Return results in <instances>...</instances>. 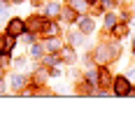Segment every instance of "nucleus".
Instances as JSON below:
<instances>
[{
  "label": "nucleus",
  "mask_w": 135,
  "mask_h": 135,
  "mask_svg": "<svg viewBox=\"0 0 135 135\" xmlns=\"http://www.w3.org/2000/svg\"><path fill=\"white\" fill-rule=\"evenodd\" d=\"M119 54V47L117 44H100L98 49H95V58H98V63H109V61H114Z\"/></svg>",
  "instance_id": "1"
},
{
  "label": "nucleus",
  "mask_w": 135,
  "mask_h": 135,
  "mask_svg": "<svg viewBox=\"0 0 135 135\" xmlns=\"http://www.w3.org/2000/svg\"><path fill=\"white\" fill-rule=\"evenodd\" d=\"M131 91V79L128 77H117L114 79V93L117 95H128Z\"/></svg>",
  "instance_id": "2"
},
{
  "label": "nucleus",
  "mask_w": 135,
  "mask_h": 135,
  "mask_svg": "<svg viewBox=\"0 0 135 135\" xmlns=\"http://www.w3.org/2000/svg\"><path fill=\"white\" fill-rule=\"evenodd\" d=\"M23 30H26V21H21V19H12V21H7V33L9 35H23Z\"/></svg>",
  "instance_id": "3"
},
{
  "label": "nucleus",
  "mask_w": 135,
  "mask_h": 135,
  "mask_svg": "<svg viewBox=\"0 0 135 135\" xmlns=\"http://www.w3.org/2000/svg\"><path fill=\"white\" fill-rule=\"evenodd\" d=\"M26 28L30 30V33H37V30L44 28V19H42V16H30V19L26 21Z\"/></svg>",
  "instance_id": "4"
},
{
  "label": "nucleus",
  "mask_w": 135,
  "mask_h": 135,
  "mask_svg": "<svg viewBox=\"0 0 135 135\" xmlns=\"http://www.w3.org/2000/svg\"><path fill=\"white\" fill-rule=\"evenodd\" d=\"M26 81H28L26 75H12L9 86H12V91H19V89H23V86H26Z\"/></svg>",
  "instance_id": "5"
},
{
  "label": "nucleus",
  "mask_w": 135,
  "mask_h": 135,
  "mask_svg": "<svg viewBox=\"0 0 135 135\" xmlns=\"http://www.w3.org/2000/svg\"><path fill=\"white\" fill-rule=\"evenodd\" d=\"M93 28H95L93 19H89V16H84V19H79V30L84 33V35H89V33H93Z\"/></svg>",
  "instance_id": "6"
},
{
  "label": "nucleus",
  "mask_w": 135,
  "mask_h": 135,
  "mask_svg": "<svg viewBox=\"0 0 135 135\" xmlns=\"http://www.w3.org/2000/svg\"><path fill=\"white\" fill-rule=\"evenodd\" d=\"M42 33H44L47 37H56V35H58V26H56V23H44Z\"/></svg>",
  "instance_id": "7"
},
{
  "label": "nucleus",
  "mask_w": 135,
  "mask_h": 135,
  "mask_svg": "<svg viewBox=\"0 0 135 135\" xmlns=\"http://www.w3.org/2000/svg\"><path fill=\"white\" fill-rule=\"evenodd\" d=\"M44 49H47V51H58V49H61V42L56 40V37H51V40L44 42Z\"/></svg>",
  "instance_id": "8"
},
{
  "label": "nucleus",
  "mask_w": 135,
  "mask_h": 135,
  "mask_svg": "<svg viewBox=\"0 0 135 135\" xmlns=\"http://www.w3.org/2000/svg\"><path fill=\"white\" fill-rule=\"evenodd\" d=\"M61 58H63V61H68V63H75V58H77V56H75V51H72V49H63V51H61Z\"/></svg>",
  "instance_id": "9"
},
{
  "label": "nucleus",
  "mask_w": 135,
  "mask_h": 135,
  "mask_svg": "<svg viewBox=\"0 0 135 135\" xmlns=\"http://www.w3.org/2000/svg\"><path fill=\"white\" fill-rule=\"evenodd\" d=\"M114 26H117V16H114V14H105V28L112 30Z\"/></svg>",
  "instance_id": "10"
},
{
  "label": "nucleus",
  "mask_w": 135,
  "mask_h": 135,
  "mask_svg": "<svg viewBox=\"0 0 135 135\" xmlns=\"http://www.w3.org/2000/svg\"><path fill=\"white\" fill-rule=\"evenodd\" d=\"M58 12H61V9H58V5H56V2H49V5L44 7V14H49V16H56Z\"/></svg>",
  "instance_id": "11"
},
{
  "label": "nucleus",
  "mask_w": 135,
  "mask_h": 135,
  "mask_svg": "<svg viewBox=\"0 0 135 135\" xmlns=\"http://www.w3.org/2000/svg\"><path fill=\"white\" fill-rule=\"evenodd\" d=\"M75 12H86V0H72Z\"/></svg>",
  "instance_id": "12"
},
{
  "label": "nucleus",
  "mask_w": 135,
  "mask_h": 135,
  "mask_svg": "<svg viewBox=\"0 0 135 135\" xmlns=\"http://www.w3.org/2000/svg\"><path fill=\"white\" fill-rule=\"evenodd\" d=\"M100 84H103V86L112 84V77H109V72H107V70H100Z\"/></svg>",
  "instance_id": "13"
},
{
  "label": "nucleus",
  "mask_w": 135,
  "mask_h": 135,
  "mask_svg": "<svg viewBox=\"0 0 135 135\" xmlns=\"http://www.w3.org/2000/svg\"><path fill=\"white\" fill-rule=\"evenodd\" d=\"M81 35H84V33H72V35H70V42H72L75 47H79L81 42H84V37H81Z\"/></svg>",
  "instance_id": "14"
},
{
  "label": "nucleus",
  "mask_w": 135,
  "mask_h": 135,
  "mask_svg": "<svg viewBox=\"0 0 135 135\" xmlns=\"http://www.w3.org/2000/svg\"><path fill=\"white\" fill-rule=\"evenodd\" d=\"M61 16H63L65 21H75V9H63V12H61Z\"/></svg>",
  "instance_id": "15"
},
{
  "label": "nucleus",
  "mask_w": 135,
  "mask_h": 135,
  "mask_svg": "<svg viewBox=\"0 0 135 135\" xmlns=\"http://www.w3.org/2000/svg\"><path fill=\"white\" fill-rule=\"evenodd\" d=\"M112 30H114V35H117V37H121V35H126V33H128V30H126V26H114Z\"/></svg>",
  "instance_id": "16"
},
{
  "label": "nucleus",
  "mask_w": 135,
  "mask_h": 135,
  "mask_svg": "<svg viewBox=\"0 0 135 135\" xmlns=\"http://www.w3.org/2000/svg\"><path fill=\"white\" fill-rule=\"evenodd\" d=\"M42 63H44V65H56V63H58V58H56V56H47Z\"/></svg>",
  "instance_id": "17"
},
{
  "label": "nucleus",
  "mask_w": 135,
  "mask_h": 135,
  "mask_svg": "<svg viewBox=\"0 0 135 135\" xmlns=\"http://www.w3.org/2000/svg\"><path fill=\"white\" fill-rule=\"evenodd\" d=\"M30 54H33V56H40V54H42L40 44H33V47H30Z\"/></svg>",
  "instance_id": "18"
},
{
  "label": "nucleus",
  "mask_w": 135,
  "mask_h": 135,
  "mask_svg": "<svg viewBox=\"0 0 135 135\" xmlns=\"http://www.w3.org/2000/svg\"><path fill=\"white\" fill-rule=\"evenodd\" d=\"M2 93H5V81L0 79V95H2Z\"/></svg>",
  "instance_id": "19"
},
{
  "label": "nucleus",
  "mask_w": 135,
  "mask_h": 135,
  "mask_svg": "<svg viewBox=\"0 0 135 135\" xmlns=\"http://www.w3.org/2000/svg\"><path fill=\"white\" fill-rule=\"evenodd\" d=\"M128 77H131V79H135V70H131V72H128Z\"/></svg>",
  "instance_id": "20"
},
{
  "label": "nucleus",
  "mask_w": 135,
  "mask_h": 135,
  "mask_svg": "<svg viewBox=\"0 0 135 135\" xmlns=\"http://www.w3.org/2000/svg\"><path fill=\"white\" fill-rule=\"evenodd\" d=\"M2 44H5V37H0V51H2Z\"/></svg>",
  "instance_id": "21"
},
{
  "label": "nucleus",
  "mask_w": 135,
  "mask_h": 135,
  "mask_svg": "<svg viewBox=\"0 0 135 135\" xmlns=\"http://www.w3.org/2000/svg\"><path fill=\"white\" fill-rule=\"evenodd\" d=\"M2 68H5V65H2V63H0V75H2Z\"/></svg>",
  "instance_id": "22"
},
{
  "label": "nucleus",
  "mask_w": 135,
  "mask_h": 135,
  "mask_svg": "<svg viewBox=\"0 0 135 135\" xmlns=\"http://www.w3.org/2000/svg\"><path fill=\"white\" fill-rule=\"evenodd\" d=\"M86 2H98V0H86Z\"/></svg>",
  "instance_id": "23"
},
{
  "label": "nucleus",
  "mask_w": 135,
  "mask_h": 135,
  "mask_svg": "<svg viewBox=\"0 0 135 135\" xmlns=\"http://www.w3.org/2000/svg\"><path fill=\"white\" fill-rule=\"evenodd\" d=\"M12 2H21V0H12Z\"/></svg>",
  "instance_id": "24"
},
{
  "label": "nucleus",
  "mask_w": 135,
  "mask_h": 135,
  "mask_svg": "<svg viewBox=\"0 0 135 135\" xmlns=\"http://www.w3.org/2000/svg\"><path fill=\"white\" fill-rule=\"evenodd\" d=\"M133 44H135V42H133ZM133 49H135V47H133Z\"/></svg>",
  "instance_id": "25"
},
{
  "label": "nucleus",
  "mask_w": 135,
  "mask_h": 135,
  "mask_svg": "<svg viewBox=\"0 0 135 135\" xmlns=\"http://www.w3.org/2000/svg\"><path fill=\"white\" fill-rule=\"evenodd\" d=\"M133 12H135V7H133Z\"/></svg>",
  "instance_id": "26"
}]
</instances>
